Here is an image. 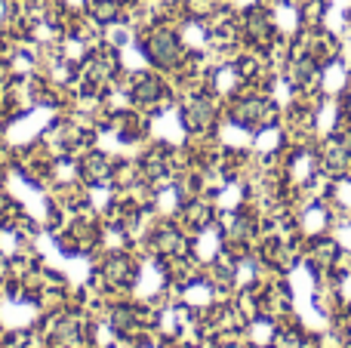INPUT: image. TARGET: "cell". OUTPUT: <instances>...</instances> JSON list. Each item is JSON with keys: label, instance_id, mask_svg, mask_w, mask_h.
Masks as SVG:
<instances>
[{"label": "cell", "instance_id": "6da1fadb", "mask_svg": "<svg viewBox=\"0 0 351 348\" xmlns=\"http://www.w3.org/2000/svg\"><path fill=\"white\" fill-rule=\"evenodd\" d=\"M148 55L158 65H176V59H179V40L173 34H167V31H158L148 40Z\"/></svg>", "mask_w": 351, "mask_h": 348}, {"label": "cell", "instance_id": "7a4b0ae2", "mask_svg": "<svg viewBox=\"0 0 351 348\" xmlns=\"http://www.w3.org/2000/svg\"><path fill=\"white\" fill-rule=\"evenodd\" d=\"M84 173L90 179H96V182H102V179H108L111 166H108V160H105L102 154H90V158L84 160Z\"/></svg>", "mask_w": 351, "mask_h": 348}, {"label": "cell", "instance_id": "3957f363", "mask_svg": "<svg viewBox=\"0 0 351 348\" xmlns=\"http://www.w3.org/2000/svg\"><path fill=\"white\" fill-rule=\"evenodd\" d=\"M160 96V84L154 77H139L136 80V99H139V102H154V99Z\"/></svg>", "mask_w": 351, "mask_h": 348}, {"label": "cell", "instance_id": "277c9868", "mask_svg": "<svg viewBox=\"0 0 351 348\" xmlns=\"http://www.w3.org/2000/svg\"><path fill=\"white\" fill-rule=\"evenodd\" d=\"M93 16H96V22H114V16H117V3L114 0H93Z\"/></svg>", "mask_w": 351, "mask_h": 348}]
</instances>
